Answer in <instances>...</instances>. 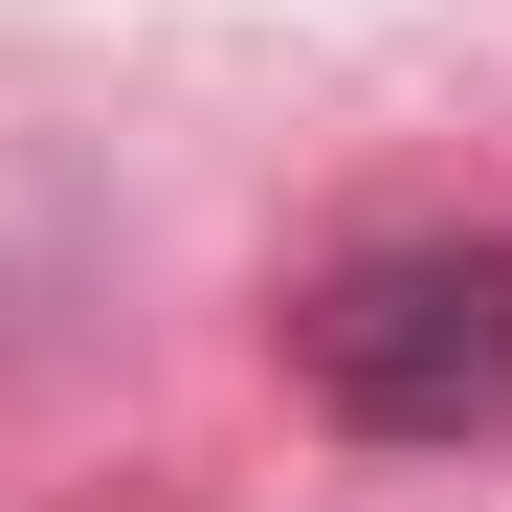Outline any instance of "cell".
Masks as SVG:
<instances>
[{
	"instance_id": "1",
	"label": "cell",
	"mask_w": 512,
	"mask_h": 512,
	"mask_svg": "<svg viewBox=\"0 0 512 512\" xmlns=\"http://www.w3.org/2000/svg\"><path fill=\"white\" fill-rule=\"evenodd\" d=\"M290 379L357 423V446H468L512 423V245H357L312 312H290Z\"/></svg>"
}]
</instances>
